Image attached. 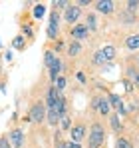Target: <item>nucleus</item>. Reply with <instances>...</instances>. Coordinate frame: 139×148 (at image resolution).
I'll return each instance as SVG.
<instances>
[{
  "label": "nucleus",
  "instance_id": "obj_3",
  "mask_svg": "<svg viewBox=\"0 0 139 148\" xmlns=\"http://www.w3.org/2000/svg\"><path fill=\"white\" fill-rule=\"evenodd\" d=\"M8 140L12 142V146H14V148H22V144H24V134H22V130L14 128V130L10 132V138H8Z\"/></svg>",
  "mask_w": 139,
  "mask_h": 148
},
{
  "label": "nucleus",
  "instance_id": "obj_4",
  "mask_svg": "<svg viewBox=\"0 0 139 148\" xmlns=\"http://www.w3.org/2000/svg\"><path fill=\"white\" fill-rule=\"evenodd\" d=\"M95 110H99L101 114H109V100H101V98H95L92 104Z\"/></svg>",
  "mask_w": 139,
  "mask_h": 148
},
{
  "label": "nucleus",
  "instance_id": "obj_23",
  "mask_svg": "<svg viewBox=\"0 0 139 148\" xmlns=\"http://www.w3.org/2000/svg\"><path fill=\"white\" fill-rule=\"evenodd\" d=\"M127 6H129V10H131V12H135V10L139 8V2H137V0H129V2H127Z\"/></svg>",
  "mask_w": 139,
  "mask_h": 148
},
{
  "label": "nucleus",
  "instance_id": "obj_13",
  "mask_svg": "<svg viewBox=\"0 0 139 148\" xmlns=\"http://www.w3.org/2000/svg\"><path fill=\"white\" fill-rule=\"evenodd\" d=\"M109 104H113V106H115V108L119 110V112H125V106H123V100L119 98L117 94H111V96H109Z\"/></svg>",
  "mask_w": 139,
  "mask_h": 148
},
{
  "label": "nucleus",
  "instance_id": "obj_31",
  "mask_svg": "<svg viewBox=\"0 0 139 148\" xmlns=\"http://www.w3.org/2000/svg\"><path fill=\"white\" fill-rule=\"evenodd\" d=\"M66 148H80V144H76V142H70V144H66Z\"/></svg>",
  "mask_w": 139,
  "mask_h": 148
},
{
  "label": "nucleus",
  "instance_id": "obj_9",
  "mask_svg": "<svg viewBox=\"0 0 139 148\" xmlns=\"http://www.w3.org/2000/svg\"><path fill=\"white\" fill-rule=\"evenodd\" d=\"M99 54H101L103 62H109V60H113V56H115V48H113V46H105V48L99 50Z\"/></svg>",
  "mask_w": 139,
  "mask_h": 148
},
{
  "label": "nucleus",
  "instance_id": "obj_33",
  "mask_svg": "<svg viewBox=\"0 0 139 148\" xmlns=\"http://www.w3.org/2000/svg\"><path fill=\"white\" fill-rule=\"evenodd\" d=\"M137 84H139V72H137Z\"/></svg>",
  "mask_w": 139,
  "mask_h": 148
},
{
  "label": "nucleus",
  "instance_id": "obj_5",
  "mask_svg": "<svg viewBox=\"0 0 139 148\" xmlns=\"http://www.w3.org/2000/svg\"><path fill=\"white\" fill-rule=\"evenodd\" d=\"M95 6H97V10L103 12V14H111V12H113V2H111V0H99Z\"/></svg>",
  "mask_w": 139,
  "mask_h": 148
},
{
  "label": "nucleus",
  "instance_id": "obj_34",
  "mask_svg": "<svg viewBox=\"0 0 139 148\" xmlns=\"http://www.w3.org/2000/svg\"><path fill=\"white\" fill-rule=\"evenodd\" d=\"M137 62H139V58H137Z\"/></svg>",
  "mask_w": 139,
  "mask_h": 148
},
{
  "label": "nucleus",
  "instance_id": "obj_28",
  "mask_svg": "<svg viewBox=\"0 0 139 148\" xmlns=\"http://www.w3.org/2000/svg\"><path fill=\"white\" fill-rule=\"evenodd\" d=\"M54 6H56V8H64V6H68V2L60 0V2H54Z\"/></svg>",
  "mask_w": 139,
  "mask_h": 148
},
{
  "label": "nucleus",
  "instance_id": "obj_8",
  "mask_svg": "<svg viewBox=\"0 0 139 148\" xmlns=\"http://www.w3.org/2000/svg\"><path fill=\"white\" fill-rule=\"evenodd\" d=\"M72 36H74L76 40H84V38L88 36V28H86V26H74V28H72Z\"/></svg>",
  "mask_w": 139,
  "mask_h": 148
},
{
  "label": "nucleus",
  "instance_id": "obj_1",
  "mask_svg": "<svg viewBox=\"0 0 139 148\" xmlns=\"http://www.w3.org/2000/svg\"><path fill=\"white\" fill-rule=\"evenodd\" d=\"M103 142V128L99 124H93L90 130V148H97Z\"/></svg>",
  "mask_w": 139,
  "mask_h": 148
},
{
  "label": "nucleus",
  "instance_id": "obj_27",
  "mask_svg": "<svg viewBox=\"0 0 139 148\" xmlns=\"http://www.w3.org/2000/svg\"><path fill=\"white\" fill-rule=\"evenodd\" d=\"M0 148H10V140L8 138H0Z\"/></svg>",
  "mask_w": 139,
  "mask_h": 148
},
{
  "label": "nucleus",
  "instance_id": "obj_20",
  "mask_svg": "<svg viewBox=\"0 0 139 148\" xmlns=\"http://www.w3.org/2000/svg\"><path fill=\"white\" fill-rule=\"evenodd\" d=\"M95 26H97L95 16H93V14H90V16H88V26H86V28H88V30H95Z\"/></svg>",
  "mask_w": 139,
  "mask_h": 148
},
{
  "label": "nucleus",
  "instance_id": "obj_26",
  "mask_svg": "<svg viewBox=\"0 0 139 148\" xmlns=\"http://www.w3.org/2000/svg\"><path fill=\"white\" fill-rule=\"evenodd\" d=\"M56 34H58V28H52V26H48V36H50V38H56Z\"/></svg>",
  "mask_w": 139,
  "mask_h": 148
},
{
  "label": "nucleus",
  "instance_id": "obj_29",
  "mask_svg": "<svg viewBox=\"0 0 139 148\" xmlns=\"http://www.w3.org/2000/svg\"><path fill=\"white\" fill-rule=\"evenodd\" d=\"M121 20H125V22H133V16H131V14H123Z\"/></svg>",
  "mask_w": 139,
  "mask_h": 148
},
{
  "label": "nucleus",
  "instance_id": "obj_6",
  "mask_svg": "<svg viewBox=\"0 0 139 148\" xmlns=\"http://www.w3.org/2000/svg\"><path fill=\"white\" fill-rule=\"evenodd\" d=\"M70 134H72V142H76V144H78V142L84 138V134H86V128H84L82 124H80V126H74Z\"/></svg>",
  "mask_w": 139,
  "mask_h": 148
},
{
  "label": "nucleus",
  "instance_id": "obj_12",
  "mask_svg": "<svg viewBox=\"0 0 139 148\" xmlns=\"http://www.w3.org/2000/svg\"><path fill=\"white\" fill-rule=\"evenodd\" d=\"M125 46H127L129 50H137V48H139V34L129 36V38L125 40Z\"/></svg>",
  "mask_w": 139,
  "mask_h": 148
},
{
  "label": "nucleus",
  "instance_id": "obj_22",
  "mask_svg": "<svg viewBox=\"0 0 139 148\" xmlns=\"http://www.w3.org/2000/svg\"><path fill=\"white\" fill-rule=\"evenodd\" d=\"M117 148H133V146H131V144H129L127 140H123V138H119V140H117Z\"/></svg>",
  "mask_w": 139,
  "mask_h": 148
},
{
  "label": "nucleus",
  "instance_id": "obj_14",
  "mask_svg": "<svg viewBox=\"0 0 139 148\" xmlns=\"http://www.w3.org/2000/svg\"><path fill=\"white\" fill-rule=\"evenodd\" d=\"M12 46L16 50H24V46H26V40H24V36H16L14 40H12Z\"/></svg>",
  "mask_w": 139,
  "mask_h": 148
},
{
  "label": "nucleus",
  "instance_id": "obj_32",
  "mask_svg": "<svg viewBox=\"0 0 139 148\" xmlns=\"http://www.w3.org/2000/svg\"><path fill=\"white\" fill-rule=\"evenodd\" d=\"M56 148H66V144H64V142H60V140H58V142H56Z\"/></svg>",
  "mask_w": 139,
  "mask_h": 148
},
{
  "label": "nucleus",
  "instance_id": "obj_2",
  "mask_svg": "<svg viewBox=\"0 0 139 148\" xmlns=\"http://www.w3.org/2000/svg\"><path fill=\"white\" fill-rule=\"evenodd\" d=\"M44 118H46V106L42 102H36L30 110V120L32 122H42Z\"/></svg>",
  "mask_w": 139,
  "mask_h": 148
},
{
  "label": "nucleus",
  "instance_id": "obj_25",
  "mask_svg": "<svg viewBox=\"0 0 139 148\" xmlns=\"http://www.w3.org/2000/svg\"><path fill=\"white\" fill-rule=\"evenodd\" d=\"M111 126H113V130H119L121 126H119V118L117 116H111Z\"/></svg>",
  "mask_w": 139,
  "mask_h": 148
},
{
  "label": "nucleus",
  "instance_id": "obj_18",
  "mask_svg": "<svg viewBox=\"0 0 139 148\" xmlns=\"http://www.w3.org/2000/svg\"><path fill=\"white\" fill-rule=\"evenodd\" d=\"M68 52H70V56L80 54V44H78V42H72V44H70V48H68Z\"/></svg>",
  "mask_w": 139,
  "mask_h": 148
},
{
  "label": "nucleus",
  "instance_id": "obj_30",
  "mask_svg": "<svg viewBox=\"0 0 139 148\" xmlns=\"http://www.w3.org/2000/svg\"><path fill=\"white\" fill-rule=\"evenodd\" d=\"M62 126H64V128H70V120L66 116H62Z\"/></svg>",
  "mask_w": 139,
  "mask_h": 148
},
{
  "label": "nucleus",
  "instance_id": "obj_16",
  "mask_svg": "<svg viewBox=\"0 0 139 148\" xmlns=\"http://www.w3.org/2000/svg\"><path fill=\"white\" fill-rule=\"evenodd\" d=\"M54 60H56V54H54L52 50H48L46 54H44V64H46V66H52Z\"/></svg>",
  "mask_w": 139,
  "mask_h": 148
},
{
  "label": "nucleus",
  "instance_id": "obj_11",
  "mask_svg": "<svg viewBox=\"0 0 139 148\" xmlns=\"http://www.w3.org/2000/svg\"><path fill=\"white\" fill-rule=\"evenodd\" d=\"M60 68H62V62L56 58L54 64L50 66V78H52V80H58V72H60Z\"/></svg>",
  "mask_w": 139,
  "mask_h": 148
},
{
  "label": "nucleus",
  "instance_id": "obj_19",
  "mask_svg": "<svg viewBox=\"0 0 139 148\" xmlns=\"http://www.w3.org/2000/svg\"><path fill=\"white\" fill-rule=\"evenodd\" d=\"M58 22H60L58 12H52V16H50V26H52V28H58Z\"/></svg>",
  "mask_w": 139,
  "mask_h": 148
},
{
  "label": "nucleus",
  "instance_id": "obj_17",
  "mask_svg": "<svg viewBox=\"0 0 139 148\" xmlns=\"http://www.w3.org/2000/svg\"><path fill=\"white\" fill-rule=\"evenodd\" d=\"M44 12H46V6H44V4H38V6L34 8V16H36V18H42Z\"/></svg>",
  "mask_w": 139,
  "mask_h": 148
},
{
  "label": "nucleus",
  "instance_id": "obj_15",
  "mask_svg": "<svg viewBox=\"0 0 139 148\" xmlns=\"http://www.w3.org/2000/svg\"><path fill=\"white\" fill-rule=\"evenodd\" d=\"M58 120H62V116H60L56 110L50 108V112H48V122H50V124H58Z\"/></svg>",
  "mask_w": 139,
  "mask_h": 148
},
{
  "label": "nucleus",
  "instance_id": "obj_7",
  "mask_svg": "<svg viewBox=\"0 0 139 148\" xmlns=\"http://www.w3.org/2000/svg\"><path fill=\"white\" fill-rule=\"evenodd\" d=\"M80 14H82V12H80L78 6H70L68 10H66V20H68L70 24H74V22L80 18Z\"/></svg>",
  "mask_w": 139,
  "mask_h": 148
},
{
  "label": "nucleus",
  "instance_id": "obj_21",
  "mask_svg": "<svg viewBox=\"0 0 139 148\" xmlns=\"http://www.w3.org/2000/svg\"><path fill=\"white\" fill-rule=\"evenodd\" d=\"M64 86H66V78H64V76H60V78L56 80V90L60 92V90H64Z\"/></svg>",
  "mask_w": 139,
  "mask_h": 148
},
{
  "label": "nucleus",
  "instance_id": "obj_24",
  "mask_svg": "<svg viewBox=\"0 0 139 148\" xmlns=\"http://www.w3.org/2000/svg\"><path fill=\"white\" fill-rule=\"evenodd\" d=\"M123 88H125V92H133V84L129 80H123Z\"/></svg>",
  "mask_w": 139,
  "mask_h": 148
},
{
  "label": "nucleus",
  "instance_id": "obj_10",
  "mask_svg": "<svg viewBox=\"0 0 139 148\" xmlns=\"http://www.w3.org/2000/svg\"><path fill=\"white\" fill-rule=\"evenodd\" d=\"M56 100H58V90H56V86H52V88L48 90V98H46L48 106H50V108H54V104H56Z\"/></svg>",
  "mask_w": 139,
  "mask_h": 148
}]
</instances>
